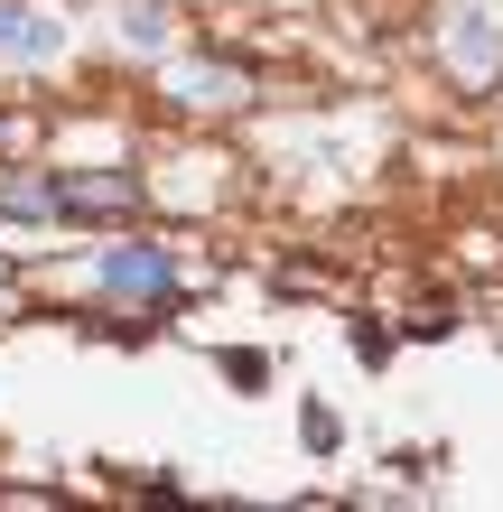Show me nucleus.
Returning a JSON list of instances; mask_svg holds the SVG:
<instances>
[{"label":"nucleus","mask_w":503,"mask_h":512,"mask_svg":"<svg viewBox=\"0 0 503 512\" xmlns=\"http://www.w3.org/2000/svg\"><path fill=\"white\" fill-rule=\"evenodd\" d=\"M56 187V224H122L140 215V177L122 168H75V177H47Z\"/></svg>","instance_id":"obj_2"},{"label":"nucleus","mask_w":503,"mask_h":512,"mask_svg":"<svg viewBox=\"0 0 503 512\" xmlns=\"http://www.w3.org/2000/svg\"><path fill=\"white\" fill-rule=\"evenodd\" d=\"M0 280H10V261H0Z\"/></svg>","instance_id":"obj_6"},{"label":"nucleus","mask_w":503,"mask_h":512,"mask_svg":"<svg viewBox=\"0 0 503 512\" xmlns=\"http://www.w3.org/2000/svg\"><path fill=\"white\" fill-rule=\"evenodd\" d=\"M122 38H131V47H159V38H168V10H159V0H140V10L122 19Z\"/></svg>","instance_id":"obj_5"},{"label":"nucleus","mask_w":503,"mask_h":512,"mask_svg":"<svg viewBox=\"0 0 503 512\" xmlns=\"http://www.w3.org/2000/svg\"><path fill=\"white\" fill-rule=\"evenodd\" d=\"M103 298H122V308H177V261L168 243H150V233H131V243L103 252Z\"/></svg>","instance_id":"obj_1"},{"label":"nucleus","mask_w":503,"mask_h":512,"mask_svg":"<svg viewBox=\"0 0 503 512\" xmlns=\"http://www.w3.org/2000/svg\"><path fill=\"white\" fill-rule=\"evenodd\" d=\"M56 47H66V28H56L47 10H28V0H0V56H10V66H47Z\"/></svg>","instance_id":"obj_3"},{"label":"nucleus","mask_w":503,"mask_h":512,"mask_svg":"<svg viewBox=\"0 0 503 512\" xmlns=\"http://www.w3.org/2000/svg\"><path fill=\"white\" fill-rule=\"evenodd\" d=\"M494 56H503L494 28H485V19H457V66H466V75H494Z\"/></svg>","instance_id":"obj_4"}]
</instances>
